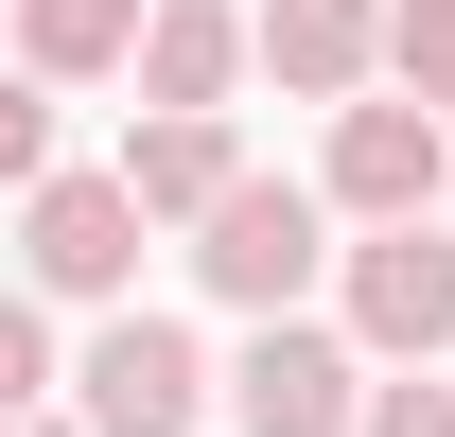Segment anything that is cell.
<instances>
[{"label":"cell","mask_w":455,"mask_h":437,"mask_svg":"<svg viewBox=\"0 0 455 437\" xmlns=\"http://www.w3.org/2000/svg\"><path fill=\"white\" fill-rule=\"evenodd\" d=\"M193 280H211L245 332H263V315H298V298L333 280V211H315V175H245V193L193 227Z\"/></svg>","instance_id":"3"},{"label":"cell","mask_w":455,"mask_h":437,"mask_svg":"<svg viewBox=\"0 0 455 437\" xmlns=\"http://www.w3.org/2000/svg\"><path fill=\"white\" fill-rule=\"evenodd\" d=\"M386 88L420 123H455V0H386Z\"/></svg>","instance_id":"11"},{"label":"cell","mask_w":455,"mask_h":437,"mask_svg":"<svg viewBox=\"0 0 455 437\" xmlns=\"http://www.w3.org/2000/svg\"><path fill=\"white\" fill-rule=\"evenodd\" d=\"M333 332L368 350V368H455V211L333 245Z\"/></svg>","instance_id":"1"},{"label":"cell","mask_w":455,"mask_h":437,"mask_svg":"<svg viewBox=\"0 0 455 437\" xmlns=\"http://www.w3.org/2000/svg\"><path fill=\"white\" fill-rule=\"evenodd\" d=\"M123 211L140 227H211L228 193H245V123H123Z\"/></svg>","instance_id":"9"},{"label":"cell","mask_w":455,"mask_h":437,"mask_svg":"<svg viewBox=\"0 0 455 437\" xmlns=\"http://www.w3.org/2000/svg\"><path fill=\"white\" fill-rule=\"evenodd\" d=\"M18 437H70V402H53V420H18Z\"/></svg>","instance_id":"15"},{"label":"cell","mask_w":455,"mask_h":437,"mask_svg":"<svg viewBox=\"0 0 455 437\" xmlns=\"http://www.w3.org/2000/svg\"><path fill=\"white\" fill-rule=\"evenodd\" d=\"M53 315H36V298H18V280H0V437H18V420H53Z\"/></svg>","instance_id":"12"},{"label":"cell","mask_w":455,"mask_h":437,"mask_svg":"<svg viewBox=\"0 0 455 437\" xmlns=\"http://www.w3.org/2000/svg\"><path fill=\"white\" fill-rule=\"evenodd\" d=\"M70 437H211V350L175 315H88V350H70Z\"/></svg>","instance_id":"5"},{"label":"cell","mask_w":455,"mask_h":437,"mask_svg":"<svg viewBox=\"0 0 455 437\" xmlns=\"http://www.w3.org/2000/svg\"><path fill=\"white\" fill-rule=\"evenodd\" d=\"M123 88H140V123H228V88H245V0H158Z\"/></svg>","instance_id":"8"},{"label":"cell","mask_w":455,"mask_h":437,"mask_svg":"<svg viewBox=\"0 0 455 437\" xmlns=\"http://www.w3.org/2000/svg\"><path fill=\"white\" fill-rule=\"evenodd\" d=\"M350 437H455V368H368V420Z\"/></svg>","instance_id":"14"},{"label":"cell","mask_w":455,"mask_h":437,"mask_svg":"<svg viewBox=\"0 0 455 437\" xmlns=\"http://www.w3.org/2000/svg\"><path fill=\"white\" fill-rule=\"evenodd\" d=\"M18 298L36 315H140V211H123V175H88L70 158L53 193H18Z\"/></svg>","instance_id":"4"},{"label":"cell","mask_w":455,"mask_h":437,"mask_svg":"<svg viewBox=\"0 0 455 437\" xmlns=\"http://www.w3.org/2000/svg\"><path fill=\"white\" fill-rule=\"evenodd\" d=\"M438 211H455V193H438Z\"/></svg>","instance_id":"16"},{"label":"cell","mask_w":455,"mask_h":437,"mask_svg":"<svg viewBox=\"0 0 455 437\" xmlns=\"http://www.w3.org/2000/svg\"><path fill=\"white\" fill-rule=\"evenodd\" d=\"M18 18V70L36 88H106V70H140V18L158 0H0Z\"/></svg>","instance_id":"10"},{"label":"cell","mask_w":455,"mask_h":437,"mask_svg":"<svg viewBox=\"0 0 455 437\" xmlns=\"http://www.w3.org/2000/svg\"><path fill=\"white\" fill-rule=\"evenodd\" d=\"M211 420L228 437H350V420H368V350H350L333 315H263L211 368Z\"/></svg>","instance_id":"2"},{"label":"cell","mask_w":455,"mask_h":437,"mask_svg":"<svg viewBox=\"0 0 455 437\" xmlns=\"http://www.w3.org/2000/svg\"><path fill=\"white\" fill-rule=\"evenodd\" d=\"M53 88H36V70H0V193H53Z\"/></svg>","instance_id":"13"},{"label":"cell","mask_w":455,"mask_h":437,"mask_svg":"<svg viewBox=\"0 0 455 437\" xmlns=\"http://www.w3.org/2000/svg\"><path fill=\"white\" fill-rule=\"evenodd\" d=\"M245 70H281L298 106H368L386 88V0H245Z\"/></svg>","instance_id":"7"},{"label":"cell","mask_w":455,"mask_h":437,"mask_svg":"<svg viewBox=\"0 0 455 437\" xmlns=\"http://www.w3.org/2000/svg\"><path fill=\"white\" fill-rule=\"evenodd\" d=\"M438 193H455V123H420L403 88L333 106V158H315V211L333 227H420Z\"/></svg>","instance_id":"6"}]
</instances>
